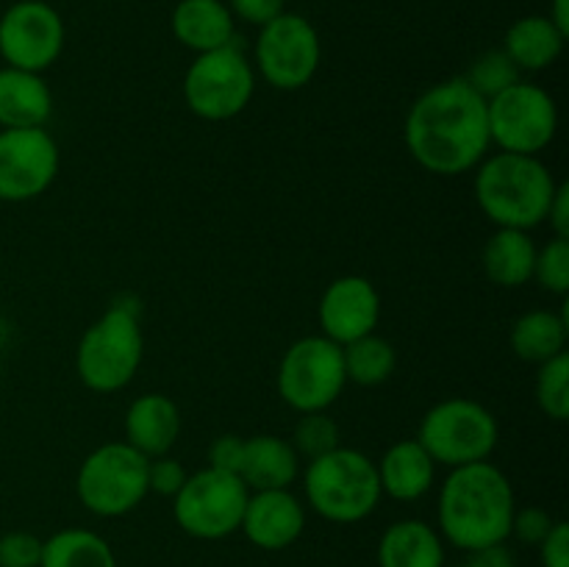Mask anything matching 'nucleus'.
<instances>
[{"label":"nucleus","mask_w":569,"mask_h":567,"mask_svg":"<svg viewBox=\"0 0 569 567\" xmlns=\"http://www.w3.org/2000/svg\"><path fill=\"white\" fill-rule=\"evenodd\" d=\"M417 442L437 465L465 467L487 461L500 439L498 417L472 398H445L422 415Z\"/></svg>","instance_id":"6"},{"label":"nucleus","mask_w":569,"mask_h":567,"mask_svg":"<svg viewBox=\"0 0 569 567\" xmlns=\"http://www.w3.org/2000/svg\"><path fill=\"white\" fill-rule=\"evenodd\" d=\"M567 311L533 309L517 317L515 326H511L509 342L517 359L528 361V365H542L553 356L567 354Z\"/></svg>","instance_id":"25"},{"label":"nucleus","mask_w":569,"mask_h":567,"mask_svg":"<svg viewBox=\"0 0 569 567\" xmlns=\"http://www.w3.org/2000/svg\"><path fill=\"white\" fill-rule=\"evenodd\" d=\"M378 567H445V539L426 520H398L378 539Z\"/></svg>","instance_id":"23"},{"label":"nucleus","mask_w":569,"mask_h":567,"mask_svg":"<svg viewBox=\"0 0 569 567\" xmlns=\"http://www.w3.org/2000/svg\"><path fill=\"white\" fill-rule=\"evenodd\" d=\"M378 320H381V295L365 276L333 278L317 306L320 334L342 348L367 334H376Z\"/></svg>","instance_id":"15"},{"label":"nucleus","mask_w":569,"mask_h":567,"mask_svg":"<svg viewBox=\"0 0 569 567\" xmlns=\"http://www.w3.org/2000/svg\"><path fill=\"white\" fill-rule=\"evenodd\" d=\"M306 506L292 489L250 493L239 531L261 550H283L303 537Z\"/></svg>","instance_id":"16"},{"label":"nucleus","mask_w":569,"mask_h":567,"mask_svg":"<svg viewBox=\"0 0 569 567\" xmlns=\"http://www.w3.org/2000/svg\"><path fill=\"white\" fill-rule=\"evenodd\" d=\"M148 461L126 439L103 442L81 461L76 495L87 511L98 517H122L150 495Z\"/></svg>","instance_id":"8"},{"label":"nucleus","mask_w":569,"mask_h":567,"mask_svg":"<svg viewBox=\"0 0 569 567\" xmlns=\"http://www.w3.org/2000/svg\"><path fill=\"white\" fill-rule=\"evenodd\" d=\"M553 517L542 509V506H526V509H515L511 517V537H517L526 545H539L548 531L553 528Z\"/></svg>","instance_id":"34"},{"label":"nucleus","mask_w":569,"mask_h":567,"mask_svg":"<svg viewBox=\"0 0 569 567\" xmlns=\"http://www.w3.org/2000/svg\"><path fill=\"white\" fill-rule=\"evenodd\" d=\"M256 92L253 61L237 42L194 56L183 76V100L194 117L226 122L242 115Z\"/></svg>","instance_id":"7"},{"label":"nucleus","mask_w":569,"mask_h":567,"mask_svg":"<svg viewBox=\"0 0 569 567\" xmlns=\"http://www.w3.org/2000/svg\"><path fill=\"white\" fill-rule=\"evenodd\" d=\"M342 359L345 376H348V381L359 384V387H381L392 378L395 367H398L395 345L389 339L378 337V334H367V337L345 345Z\"/></svg>","instance_id":"27"},{"label":"nucleus","mask_w":569,"mask_h":567,"mask_svg":"<svg viewBox=\"0 0 569 567\" xmlns=\"http://www.w3.org/2000/svg\"><path fill=\"white\" fill-rule=\"evenodd\" d=\"M276 384L283 404L298 415L328 411L348 387L342 345L322 334L300 337L283 350Z\"/></svg>","instance_id":"9"},{"label":"nucleus","mask_w":569,"mask_h":567,"mask_svg":"<svg viewBox=\"0 0 569 567\" xmlns=\"http://www.w3.org/2000/svg\"><path fill=\"white\" fill-rule=\"evenodd\" d=\"M303 498L322 520L350 526L370 517L381 504L376 461L359 448H333L309 459L303 470Z\"/></svg>","instance_id":"5"},{"label":"nucleus","mask_w":569,"mask_h":567,"mask_svg":"<svg viewBox=\"0 0 569 567\" xmlns=\"http://www.w3.org/2000/svg\"><path fill=\"white\" fill-rule=\"evenodd\" d=\"M472 172L476 203L495 228L533 231L542 226L559 181L539 156L500 150L487 156Z\"/></svg>","instance_id":"3"},{"label":"nucleus","mask_w":569,"mask_h":567,"mask_svg":"<svg viewBox=\"0 0 569 567\" xmlns=\"http://www.w3.org/2000/svg\"><path fill=\"white\" fill-rule=\"evenodd\" d=\"M142 309L131 295L117 298L83 331L76 350V372L87 389L114 395L137 378L144 359Z\"/></svg>","instance_id":"4"},{"label":"nucleus","mask_w":569,"mask_h":567,"mask_svg":"<svg viewBox=\"0 0 569 567\" xmlns=\"http://www.w3.org/2000/svg\"><path fill=\"white\" fill-rule=\"evenodd\" d=\"M187 467L178 459H172L170 454L156 456V459L148 461V489L161 495V498H176L178 489L187 484Z\"/></svg>","instance_id":"33"},{"label":"nucleus","mask_w":569,"mask_h":567,"mask_svg":"<svg viewBox=\"0 0 569 567\" xmlns=\"http://www.w3.org/2000/svg\"><path fill=\"white\" fill-rule=\"evenodd\" d=\"M539 245L531 231L520 228H495L492 237L483 242L481 267L483 276L503 289H520L533 278Z\"/></svg>","instance_id":"22"},{"label":"nucleus","mask_w":569,"mask_h":567,"mask_svg":"<svg viewBox=\"0 0 569 567\" xmlns=\"http://www.w3.org/2000/svg\"><path fill=\"white\" fill-rule=\"evenodd\" d=\"M170 26L178 42L194 56L237 42V20L222 0H181L172 9Z\"/></svg>","instance_id":"21"},{"label":"nucleus","mask_w":569,"mask_h":567,"mask_svg":"<svg viewBox=\"0 0 569 567\" xmlns=\"http://www.w3.org/2000/svg\"><path fill=\"white\" fill-rule=\"evenodd\" d=\"M567 37L545 14L520 17L503 37V50L520 72H542L559 61Z\"/></svg>","instance_id":"24"},{"label":"nucleus","mask_w":569,"mask_h":567,"mask_svg":"<svg viewBox=\"0 0 569 567\" xmlns=\"http://www.w3.org/2000/svg\"><path fill=\"white\" fill-rule=\"evenodd\" d=\"M250 489L237 472L203 467L189 472L187 484L172 498V517L194 539H226L242 526Z\"/></svg>","instance_id":"11"},{"label":"nucleus","mask_w":569,"mask_h":567,"mask_svg":"<svg viewBox=\"0 0 569 567\" xmlns=\"http://www.w3.org/2000/svg\"><path fill=\"white\" fill-rule=\"evenodd\" d=\"M456 567H470V565H467V561H465V565H456Z\"/></svg>","instance_id":"41"},{"label":"nucleus","mask_w":569,"mask_h":567,"mask_svg":"<svg viewBox=\"0 0 569 567\" xmlns=\"http://www.w3.org/2000/svg\"><path fill=\"white\" fill-rule=\"evenodd\" d=\"M283 3L287 0H228V9H231L233 20H242L248 26H267L270 20H276L278 14H283Z\"/></svg>","instance_id":"35"},{"label":"nucleus","mask_w":569,"mask_h":567,"mask_svg":"<svg viewBox=\"0 0 569 567\" xmlns=\"http://www.w3.org/2000/svg\"><path fill=\"white\" fill-rule=\"evenodd\" d=\"M550 228H553V237L569 239V187L567 183H559L556 187L553 200H550L548 217H545Z\"/></svg>","instance_id":"38"},{"label":"nucleus","mask_w":569,"mask_h":567,"mask_svg":"<svg viewBox=\"0 0 569 567\" xmlns=\"http://www.w3.org/2000/svg\"><path fill=\"white\" fill-rule=\"evenodd\" d=\"M289 442L298 450L300 459H317V456L339 448V426L328 411H309V415H300V420L295 422Z\"/></svg>","instance_id":"30"},{"label":"nucleus","mask_w":569,"mask_h":567,"mask_svg":"<svg viewBox=\"0 0 569 567\" xmlns=\"http://www.w3.org/2000/svg\"><path fill=\"white\" fill-rule=\"evenodd\" d=\"M467 565L470 567H517L515 556H511V550L506 548V543L489 545V548H481V550H472L470 559H467Z\"/></svg>","instance_id":"39"},{"label":"nucleus","mask_w":569,"mask_h":567,"mask_svg":"<svg viewBox=\"0 0 569 567\" xmlns=\"http://www.w3.org/2000/svg\"><path fill=\"white\" fill-rule=\"evenodd\" d=\"M548 20L553 22L565 37H569V0H553Z\"/></svg>","instance_id":"40"},{"label":"nucleus","mask_w":569,"mask_h":567,"mask_svg":"<svg viewBox=\"0 0 569 567\" xmlns=\"http://www.w3.org/2000/svg\"><path fill=\"white\" fill-rule=\"evenodd\" d=\"M489 139L506 153L539 156L559 133V106L545 87L517 81L487 100Z\"/></svg>","instance_id":"10"},{"label":"nucleus","mask_w":569,"mask_h":567,"mask_svg":"<svg viewBox=\"0 0 569 567\" xmlns=\"http://www.w3.org/2000/svg\"><path fill=\"white\" fill-rule=\"evenodd\" d=\"M242 454H244V437H237V434H222L217 437L214 442L209 445V467L214 470H226V472H237L239 476V465H242Z\"/></svg>","instance_id":"36"},{"label":"nucleus","mask_w":569,"mask_h":567,"mask_svg":"<svg viewBox=\"0 0 569 567\" xmlns=\"http://www.w3.org/2000/svg\"><path fill=\"white\" fill-rule=\"evenodd\" d=\"M542 556V567H569V526L565 520H556L548 537L537 545Z\"/></svg>","instance_id":"37"},{"label":"nucleus","mask_w":569,"mask_h":567,"mask_svg":"<svg viewBox=\"0 0 569 567\" xmlns=\"http://www.w3.org/2000/svg\"><path fill=\"white\" fill-rule=\"evenodd\" d=\"M39 567H117L114 550L89 528H61L42 539Z\"/></svg>","instance_id":"26"},{"label":"nucleus","mask_w":569,"mask_h":567,"mask_svg":"<svg viewBox=\"0 0 569 567\" xmlns=\"http://www.w3.org/2000/svg\"><path fill=\"white\" fill-rule=\"evenodd\" d=\"M322 42L317 28L303 14L283 11L259 28L253 44V70L281 92H298L317 76Z\"/></svg>","instance_id":"12"},{"label":"nucleus","mask_w":569,"mask_h":567,"mask_svg":"<svg viewBox=\"0 0 569 567\" xmlns=\"http://www.w3.org/2000/svg\"><path fill=\"white\" fill-rule=\"evenodd\" d=\"M239 478L250 493L289 489L300 478V456L292 442L276 434H256L244 439Z\"/></svg>","instance_id":"19"},{"label":"nucleus","mask_w":569,"mask_h":567,"mask_svg":"<svg viewBox=\"0 0 569 567\" xmlns=\"http://www.w3.org/2000/svg\"><path fill=\"white\" fill-rule=\"evenodd\" d=\"M64 20L44 0H17L0 17V56L6 67L44 72L64 50Z\"/></svg>","instance_id":"14"},{"label":"nucleus","mask_w":569,"mask_h":567,"mask_svg":"<svg viewBox=\"0 0 569 567\" xmlns=\"http://www.w3.org/2000/svg\"><path fill=\"white\" fill-rule=\"evenodd\" d=\"M61 153L48 128H0V200L28 203L53 187Z\"/></svg>","instance_id":"13"},{"label":"nucleus","mask_w":569,"mask_h":567,"mask_svg":"<svg viewBox=\"0 0 569 567\" xmlns=\"http://www.w3.org/2000/svg\"><path fill=\"white\" fill-rule=\"evenodd\" d=\"M403 142L426 172L442 178L472 172L492 148L487 100L465 78L433 83L411 103Z\"/></svg>","instance_id":"1"},{"label":"nucleus","mask_w":569,"mask_h":567,"mask_svg":"<svg viewBox=\"0 0 569 567\" xmlns=\"http://www.w3.org/2000/svg\"><path fill=\"white\" fill-rule=\"evenodd\" d=\"M122 428H126V442L133 450H139L144 459H156V456L170 454L172 445L178 442L181 411H178L176 400L161 392L139 395L128 406Z\"/></svg>","instance_id":"18"},{"label":"nucleus","mask_w":569,"mask_h":567,"mask_svg":"<svg viewBox=\"0 0 569 567\" xmlns=\"http://www.w3.org/2000/svg\"><path fill=\"white\" fill-rule=\"evenodd\" d=\"M533 278H537L542 289L559 295V298H567L569 295V239L553 237L537 250Z\"/></svg>","instance_id":"31"},{"label":"nucleus","mask_w":569,"mask_h":567,"mask_svg":"<svg viewBox=\"0 0 569 567\" xmlns=\"http://www.w3.org/2000/svg\"><path fill=\"white\" fill-rule=\"evenodd\" d=\"M537 367V381H533L537 406L550 420L565 422L569 417V356L559 354Z\"/></svg>","instance_id":"28"},{"label":"nucleus","mask_w":569,"mask_h":567,"mask_svg":"<svg viewBox=\"0 0 569 567\" xmlns=\"http://www.w3.org/2000/svg\"><path fill=\"white\" fill-rule=\"evenodd\" d=\"M520 78L522 72L517 70L515 61L506 56V50L495 48V50H487V53H481L476 61H472L465 81L470 83L483 100H489L495 98V94L503 92V89H509L511 83L520 81Z\"/></svg>","instance_id":"29"},{"label":"nucleus","mask_w":569,"mask_h":567,"mask_svg":"<svg viewBox=\"0 0 569 567\" xmlns=\"http://www.w3.org/2000/svg\"><path fill=\"white\" fill-rule=\"evenodd\" d=\"M437 467V461L417 439H400V442L389 445L381 459L376 461L381 495L398 500V504H415L433 489Z\"/></svg>","instance_id":"17"},{"label":"nucleus","mask_w":569,"mask_h":567,"mask_svg":"<svg viewBox=\"0 0 569 567\" xmlns=\"http://www.w3.org/2000/svg\"><path fill=\"white\" fill-rule=\"evenodd\" d=\"M42 539L31 531H9L0 537V567H39Z\"/></svg>","instance_id":"32"},{"label":"nucleus","mask_w":569,"mask_h":567,"mask_svg":"<svg viewBox=\"0 0 569 567\" xmlns=\"http://www.w3.org/2000/svg\"><path fill=\"white\" fill-rule=\"evenodd\" d=\"M515 509V487L498 465L487 459L453 467L439 487V537L465 554L500 545L511 537Z\"/></svg>","instance_id":"2"},{"label":"nucleus","mask_w":569,"mask_h":567,"mask_svg":"<svg viewBox=\"0 0 569 567\" xmlns=\"http://www.w3.org/2000/svg\"><path fill=\"white\" fill-rule=\"evenodd\" d=\"M53 115V92L42 72L0 67V128H44Z\"/></svg>","instance_id":"20"}]
</instances>
